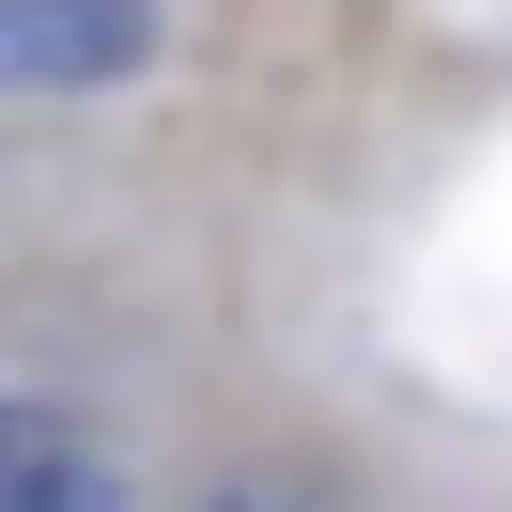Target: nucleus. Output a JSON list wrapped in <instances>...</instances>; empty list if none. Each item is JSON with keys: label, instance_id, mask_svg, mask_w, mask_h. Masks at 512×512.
Segmentation results:
<instances>
[{"label": "nucleus", "instance_id": "f03ea898", "mask_svg": "<svg viewBox=\"0 0 512 512\" xmlns=\"http://www.w3.org/2000/svg\"><path fill=\"white\" fill-rule=\"evenodd\" d=\"M63 466H94L63 404H0V497H32V481H63Z\"/></svg>", "mask_w": 512, "mask_h": 512}, {"label": "nucleus", "instance_id": "f257e3e1", "mask_svg": "<svg viewBox=\"0 0 512 512\" xmlns=\"http://www.w3.org/2000/svg\"><path fill=\"white\" fill-rule=\"evenodd\" d=\"M156 0H0V94H109L156 63Z\"/></svg>", "mask_w": 512, "mask_h": 512}]
</instances>
